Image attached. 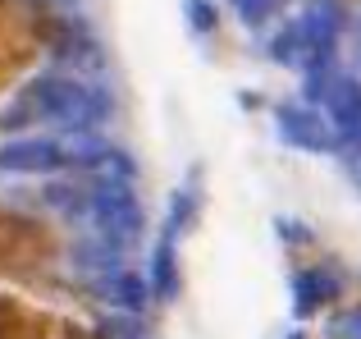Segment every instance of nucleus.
<instances>
[{
  "label": "nucleus",
  "mask_w": 361,
  "mask_h": 339,
  "mask_svg": "<svg viewBox=\"0 0 361 339\" xmlns=\"http://www.w3.org/2000/svg\"><path fill=\"white\" fill-rule=\"evenodd\" d=\"M0 339H110L101 312L42 275L0 280Z\"/></svg>",
  "instance_id": "nucleus-1"
},
{
  "label": "nucleus",
  "mask_w": 361,
  "mask_h": 339,
  "mask_svg": "<svg viewBox=\"0 0 361 339\" xmlns=\"http://www.w3.org/2000/svg\"><path fill=\"white\" fill-rule=\"evenodd\" d=\"M60 18L46 0H0V106L27 78H37L46 55L55 51Z\"/></svg>",
  "instance_id": "nucleus-2"
},
{
  "label": "nucleus",
  "mask_w": 361,
  "mask_h": 339,
  "mask_svg": "<svg viewBox=\"0 0 361 339\" xmlns=\"http://www.w3.org/2000/svg\"><path fill=\"white\" fill-rule=\"evenodd\" d=\"M60 252V239L42 215L0 202V280L9 275H42Z\"/></svg>",
  "instance_id": "nucleus-3"
}]
</instances>
